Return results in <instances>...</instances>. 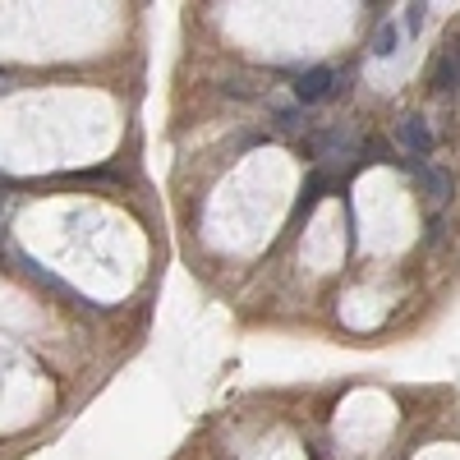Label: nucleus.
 <instances>
[{
	"label": "nucleus",
	"instance_id": "1",
	"mask_svg": "<svg viewBox=\"0 0 460 460\" xmlns=\"http://www.w3.org/2000/svg\"><path fill=\"white\" fill-rule=\"evenodd\" d=\"M396 143L410 152V157H429L433 152V129L424 115H405V120L396 125Z\"/></svg>",
	"mask_w": 460,
	"mask_h": 460
},
{
	"label": "nucleus",
	"instance_id": "2",
	"mask_svg": "<svg viewBox=\"0 0 460 460\" xmlns=\"http://www.w3.org/2000/svg\"><path fill=\"white\" fill-rule=\"evenodd\" d=\"M332 88H336V74H332L327 65H314V69H304L299 79H295V97H299V106H314V102H323Z\"/></svg>",
	"mask_w": 460,
	"mask_h": 460
},
{
	"label": "nucleus",
	"instance_id": "3",
	"mask_svg": "<svg viewBox=\"0 0 460 460\" xmlns=\"http://www.w3.org/2000/svg\"><path fill=\"white\" fill-rule=\"evenodd\" d=\"M314 152H318V157H350V152H355V134L336 125V129L314 138Z\"/></svg>",
	"mask_w": 460,
	"mask_h": 460
},
{
	"label": "nucleus",
	"instance_id": "4",
	"mask_svg": "<svg viewBox=\"0 0 460 460\" xmlns=\"http://www.w3.org/2000/svg\"><path fill=\"white\" fill-rule=\"evenodd\" d=\"M438 88L442 93H460V42H451L438 56Z\"/></svg>",
	"mask_w": 460,
	"mask_h": 460
},
{
	"label": "nucleus",
	"instance_id": "5",
	"mask_svg": "<svg viewBox=\"0 0 460 460\" xmlns=\"http://www.w3.org/2000/svg\"><path fill=\"white\" fill-rule=\"evenodd\" d=\"M323 189H327V175H323V171H314L309 180H304V194H299V203H295V221H309V212H314L318 199H323Z\"/></svg>",
	"mask_w": 460,
	"mask_h": 460
},
{
	"label": "nucleus",
	"instance_id": "6",
	"mask_svg": "<svg viewBox=\"0 0 460 460\" xmlns=\"http://www.w3.org/2000/svg\"><path fill=\"white\" fill-rule=\"evenodd\" d=\"M419 180H424V189H429V199H451V175L447 171H429V166H419Z\"/></svg>",
	"mask_w": 460,
	"mask_h": 460
},
{
	"label": "nucleus",
	"instance_id": "7",
	"mask_svg": "<svg viewBox=\"0 0 460 460\" xmlns=\"http://www.w3.org/2000/svg\"><path fill=\"white\" fill-rule=\"evenodd\" d=\"M373 51H377V56H392V51H396V28L382 23V28L373 32Z\"/></svg>",
	"mask_w": 460,
	"mask_h": 460
},
{
	"label": "nucleus",
	"instance_id": "8",
	"mask_svg": "<svg viewBox=\"0 0 460 460\" xmlns=\"http://www.w3.org/2000/svg\"><path fill=\"white\" fill-rule=\"evenodd\" d=\"M424 10H429V5H405V32L424 28Z\"/></svg>",
	"mask_w": 460,
	"mask_h": 460
}]
</instances>
